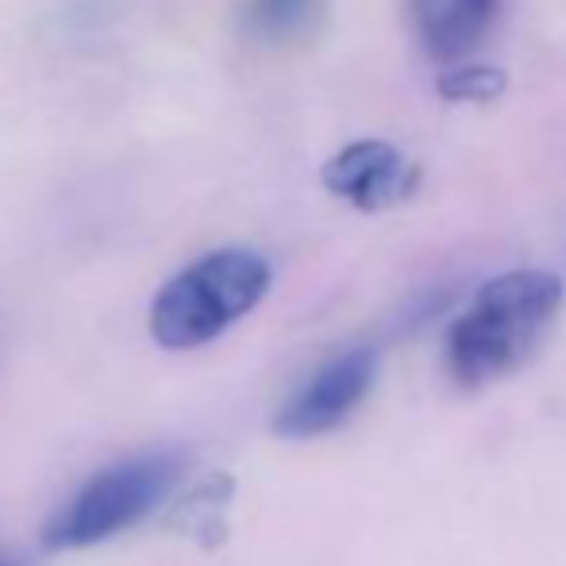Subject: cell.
<instances>
[{
	"label": "cell",
	"instance_id": "cell-1",
	"mask_svg": "<svg viewBox=\"0 0 566 566\" xmlns=\"http://www.w3.org/2000/svg\"><path fill=\"white\" fill-rule=\"evenodd\" d=\"M563 282L547 270H509L478 290L448 332V370L462 389H482L516 374L552 332Z\"/></svg>",
	"mask_w": 566,
	"mask_h": 566
},
{
	"label": "cell",
	"instance_id": "cell-2",
	"mask_svg": "<svg viewBox=\"0 0 566 566\" xmlns=\"http://www.w3.org/2000/svg\"><path fill=\"white\" fill-rule=\"evenodd\" d=\"M270 277V262L243 247L205 254L155 293L150 336L166 350L205 347L266 297Z\"/></svg>",
	"mask_w": 566,
	"mask_h": 566
},
{
	"label": "cell",
	"instance_id": "cell-3",
	"mask_svg": "<svg viewBox=\"0 0 566 566\" xmlns=\"http://www.w3.org/2000/svg\"><path fill=\"white\" fill-rule=\"evenodd\" d=\"M181 478V459L170 451L135 454L97 470L59 513L46 521L43 544L51 552H82L105 544L150 516Z\"/></svg>",
	"mask_w": 566,
	"mask_h": 566
},
{
	"label": "cell",
	"instance_id": "cell-4",
	"mask_svg": "<svg viewBox=\"0 0 566 566\" xmlns=\"http://www.w3.org/2000/svg\"><path fill=\"white\" fill-rule=\"evenodd\" d=\"M378 374V358L374 350H347V355L332 358L328 366L313 374L290 401L282 405L274 420V432L285 440H308V436H324L339 428L358 405L366 401Z\"/></svg>",
	"mask_w": 566,
	"mask_h": 566
},
{
	"label": "cell",
	"instance_id": "cell-5",
	"mask_svg": "<svg viewBox=\"0 0 566 566\" xmlns=\"http://www.w3.org/2000/svg\"><path fill=\"white\" fill-rule=\"evenodd\" d=\"M324 186L358 212H381L409 201L420 186V174L394 143L355 139L324 163Z\"/></svg>",
	"mask_w": 566,
	"mask_h": 566
},
{
	"label": "cell",
	"instance_id": "cell-6",
	"mask_svg": "<svg viewBox=\"0 0 566 566\" xmlns=\"http://www.w3.org/2000/svg\"><path fill=\"white\" fill-rule=\"evenodd\" d=\"M417 46L440 66H462L490 39L501 0H405Z\"/></svg>",
	"mask_w": 566,
	"mask_h": 566
},
{
	"label": "cell",
	"instance_id": "cell-7",
	"mask_svg": "<svg viewBox=\"0 0 566 566\" xmlns=\"http://www.w3.org/2000/svg\"><path fill=\"white\" fill-rule=\"evenodd\" d=\"M324 8H328V0H243L239 28L254 43L266 46L301 43V39L321 28Z\"/></svg>",
	"mask_w": 566,
	"mask_h": 566
},
{
	"label": "cell",
	"instance_id": "cell-8",
	"mask_svg": "<svg viewBox=\"0 0 566 566\" xmlns=\"http://www.w3.org/2000/svg\"><path fill=\"white\" fill-rule=\"evenodd\" d=\"M509 85L505 70L497 66H474V62H462V66H451L448 74L440 77V93L448 101H493L501 97Z\"/></svg>",
	"mask_w": 566,
	"mask_h": 566
},
{
	"label": "cell",
	"instance_id": "cell-9",
	"mask_svg": "<svg viewBox=\"0 0 566 566\" xmlns=\"http://www.w3.org/2000/svg\"><path fill=\"white\" fill-rule=\"evenodd\" d=\"M0 566H15L12 559H4V555H0Z\"/></svg>",
	"mask_w": 566,
	"mask_h": 566
}]
</instances>
